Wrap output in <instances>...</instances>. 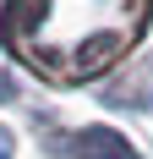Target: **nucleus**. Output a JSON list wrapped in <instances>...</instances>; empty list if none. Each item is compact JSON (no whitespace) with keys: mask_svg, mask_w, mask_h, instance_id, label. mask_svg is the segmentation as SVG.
Instances as JSON below:
<instances>
[{"mask_svg":"<svg viewBox=\"0 0 153 159\" xmlns=\"http://www.w3.org/2000/svg\"><path fill=\"white\" fill-rule=\"evenodd\" d=\"M148 22V0H11L6 44L49 82L98 77Z\"/></svg>","mask_w":153,"mask_h":159,"instance_id":"nucleus-1","label":"nucleus"},{"mask_svg":"<svg viewBox=\"0 0 153 159\" xmlns=\"http://www.w3.org/2000/svg\"><path fill=\"white\" fill-rule=\"evenodd\" d=\"M76 159H137V154H131V143H126L120 132L88 126L82 137H76Z\"/></svg>","mask_w":153,"mask_h":159,"instance_id":"nucleus-2","label":"nucleus"},{"mask_svg":"<svg viewBox=\"0 0 153 159\" xmlns=\"http://www.w3.org/2000/svg\"><path fill=\"white\" fill-rule=\"evenodd\" d=\"M0 159H11V137H6V132H0Z\"/></svg>","mask_w":153,"mask_h":159,"instance_id":"nucleus-3","label":"nucleus"}]
</instances>
